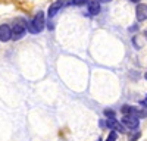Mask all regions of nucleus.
I'll use <instances>...</instances> for the list:
<instances>
[{
    "instance_id": "f3484780",
    "label": "nucleus",
    "mask_w": 147,
    "mask_h": 141,
    "mask_svg": "<svg viewBox=\"0 0 147 141\" xmlns=\"http://www.w3.org/2000/svg\"><path fill=\"white\" fill-rule=\"evenodd\" d=\"M146 37H147V31H146Z\"/></svg>"
},
{
    "instance_id": "dca6fc26",
    "label": "nucleus",
    "mask_w": 147,
    "mask_h": 141,
    "mask_svg": "<svg viewBox=\"0 0 147 141\" xmlns=\"http://www.w3.org/2000/svg\"><path fill=\"white\" fill-rule=\"evenodd\" d=\"M131 2H134V3H137V2H140V0H131Z\"/></svg>"
},
{
    "instance_id": "6e6552de",
    "label": "nucleus",
    "mask_w": 147,
    "mask_h": 141,
    "mask_svg": "<svg viewBox=\"0 0 147 141\" xmlns=\"http://www.w3.org/2000/svg\"><path fill=\"white\" fill-rule=\"evenodd\" d=\"M136 13H137V21H146L147 19V6L146 5H138L136 9Z\"/></svg>"
},
{
    "instance_id": "9d476101",
    "label": "nucleus",
    "mask_w": 147,
    "mask_h": 141,
    "mask_svg": "<svg viewBox=\"0 0 147 141\" xmlns=\"http://www.w3.org/2000/svg\"><path fill=\"white\" fill-rule=\"evenodd\" d=\"M116 137H118V134L115 131H112V132L109 134V137L106 138V141H116Z\"/></svg>"
},
{
    "instance_id": "0eeeda50",
    "label": "nucleus",
    "mask_w": 147,
    "mask_h": 141,
    "mask_svg": "<svg viewBox=\"0 0 147 141\" xmlns=\"http://www.w3.org/2000/svg\"><path fill=\"white\" fill-rule=\"evenodd\" d=\"M62 6H63V0H56L53 5H50V7H49V18H53L62 9Z\"/></svg>"
},
{
    "instance_id": "20e7f679",
    "label": "nucleus",
    "mask_w": 147,
    "mask_h": 141,
    "mask_svg": "<svg viewBox=\"0 0 147 141\" xmlns=\"http://www.w3.org/2000/svg\"><path fill=\"white\" fill-rule=\"evenodd\" d=\"M122 124L129 129H137L138 128V117L132 116V115H125L122 117Z\"/></svg>"
},
{
    "instance_id": "f03ea898",
    "label": "nucleus",
    "mask_w": 147,
    "mask_h": 141,
    "mask_svg": "<svg viewBox=\"0 0 147 141\" xmlns=\"http://www.w3.org/2000/svg\"><path fill=\"white\" fill-rule=\"evenodd\" d=\"M27 31V25L22 19H16L13 27H12V38L13 40H19Z\"/></svg>"
},
{
    "instance_id": "1a4fd4ad",
    "label": "nucleus",
    "mask_w": 147,
    "mask_h": 141,
    "mask_svg": "<svg viewBox=\"0 0 147 141\" xmlns=\"http://www.w3.org/2000/svg\"><path fill=\"white\" fill-rule=\"evenodd\" d=\"M100 12V5L97 0H88V13L90 15H97Z\"/></svg>"
},
{
    "instance_id": "9b49d317",
    "label": "nucleus",
    "mask_w": 147,
    "mask_h": 141,
    "mask_svg": "<svg viewBox=\"0 0 147 141\" xmlns=\"http://www.w3.org/2000/svg\"><path fill=\"white\" fill-rule=\"evenodd\" d=\"M105 115L109 117V119H110V117H115V112H113L112 109H106V110H105Z\"/></svg>"
},
{
    "instance_id": "ddd939ff",
    "label": "nucleus",
    "mask_w": 147,
    "mask_h": 141,
    "mask_svg": "<svg viewBox=\"0 0 147 141\" xmlns=\"http://www.w3.org/2000/svg\"><path fill=\"white\" fill-rule=\"evenodd\" d=\"M138 137H140V132H137V134H134V135H131L128 141H137V140H138Z\"/></svg>"
},
{
    "instance_id": "7ed1b4c3",
    "label": "nucleus",
    "mask_w": 147,
    "mask_h": 141,
    "mask_svg": "<svg viewBox=\"0 0 147 141\" xmlns=\"http://www.w3.org/2000/svg\"><path fill=\"white\" fill-rule=\"evenodd\" d=\"M122 113L124 115H132L136 117H147V109L141 107H134V106H124L122 107Z\"/></svg>"
},
{
    "instance_id": "4468645a",
    "label": "nucleus",
    "mask_w": 147,
    "mask_h": 141,
    "mask_svg": "<svg viewBox=\"0 0 147 141\" xmlns=\"http://www.w3.org/2000/svg\"><path fill=\"white\" fill-rule=\"evenodd\" d=\"M141 104H143V106H146V107H147V96L144 97V100L141 101Z\"/></svg>"
},
{
    "instance_id": "2eb2a0df",
    "label": "nucleus",
    "mask_w": 147,
    "mask_h": 141,
    "mask_svg": "<svg viewBox=\"0 0 147 141\" xmlns=\"http://www.w3.org/2000/svg\"><path fill=\"white\" fill-rule=\"evenodd\" d=\"M99 2H103V3H107V2H110V0H99Z\"/></svg>"
},
{
    "instance_id": "423d86ee",
    "label": "nucleus",
    "mask_w": 147,
    "mask_h": 141,
    "mask_svg": "<svg viewBox=\"0 0 147 141\" xmlns=\"http://www.w3.org/2000/svg\"><path fill=\"white\" fill-rule=\"evenodd\" d=\"M106 125L110 128V129H113V131L116 132H125V128L124 126H121V124L115 119V117H110V119H107V122H106Z\"/></svg>"
},
{
    "instance_id": "39448f33",
    "label": "nucleus",
    "mask_w": 147,
    "mask_h": 141,
    "mask_svg": "<svg viewBox=\"0 0 147 141\" xmlns=\"http://www.w3.org/2000/svg\"><path fill=\"white\" fill-rule=\"evenodd\" d=\"M10 38H12V30H10V27L6 25V23L0 25V40H2L3 43H6Z\"/></svg>"
},
{
    "instance_id": "f257e3e1",
    "label": "nucleus",
    "mask_w": 147,
    "mask_h": 141,
    "mask_svg": "<svg viewBox=\"0 0 147 141\" xmlns=\"http://www.w3.org/2000/svg\"><path fill=\"white\" fill-rule=\"evenodd\" d=\"M27 28L32 32V34H37V32H41L43 28H44V13L40 10L38 13L35 15V18L27 23Z\"/></svg>"
},
{
    "instance_id": "a211bd4d",
    "label": "nucleus",
    "mask_w": 147,
    "mask_h": 141,
    "mask_svg": "<svg viewBox=\"0 0 147 141\" xmlns=\"http://www.w3.org/2000/svg\"><path fill=\"white\" fill-rule=\"evenodd\" d=\"M146 79H147V74H146Z\"/></svg>"
},
{
    "instance_id": "f8f14e48",
    "label": "nucleus",
    "mask_w": 147,
    "mask_h": 141,
    "mask_svg": "<svg viewBox=\"0 0 147 141\" xmlns=\"http://www.w3.org/2000/svg\"><path fill=\"white\" fill-rule=\"evenodd\" d=\"M88 0H72V3L75 5V6H82V5H85Z\"/></svg>"
}]
</instances>
